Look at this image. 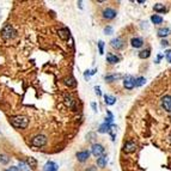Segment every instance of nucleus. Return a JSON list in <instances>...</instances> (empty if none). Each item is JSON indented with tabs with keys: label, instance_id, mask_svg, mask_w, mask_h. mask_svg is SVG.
<instances>
[{
	"label": "nucleus",
	"instance_id": "obj_35",
	"mask_svg": "<svg viewBox=\"0 0 171 171\" xmlns=\"http://www.w3.org/2000/svg\"><path fill=\"white\" fill-rule=\"evenodd\" d=\"M95 91H96V93H97L98 96H100V95H102V92H100V89H99V86H96V87H95Z\"/></svg>",
	"mask_w": 171,
	"mask_h": 171
},
{
	"label": "nucleus",
	"instance_id": "obj_1",
	"mask_svg": "<svg viewBox=\"0 0 171 171\" xmlns=\"http://www.w3.org/2000/svg\"><path fill=\"white\" fill-rule=\"evenodd\" d=\"M10 122H11V125L16 128H19V129H24L28 127L29 125V120L28 117L25 116H21V115H18V116H12V117H10Z\"/></svg>",
	"mask_w": 171,
	"mask_h": 171
},
{
	"label": "nucleus",
	"instance_id": "obj_36",
	"mask_svg": "<svg viewBox=\"0 0 171 171\" xmlns=\"http://www.w3.org/2000/svg\"><path fill=\"white\" fill-rule=\"evenodd\" d=\"M168 44H169V42L166 41V39H163V41H162V46H163V47H166Z\"/></svg>",
	"mask_w": 171,
	"mask_h": 171
},
{
	"label": "nucleus",
	"instance_id": "obj_10",
	"mask_svg": "<svg viewBox=\"0 0 171 171\" xmlns=\"http://www.w3.org/2000/svg\"><path fill=\"white\" fill-rule=\"evenodd\" d=\"M89 158H90V152H89V151H86V150L80 151V152L77 153V159L79 160V162H82V163L86 162Z\"/></svg>",
	"mask_w": 171,
	"mask_h": 171
},
{
	"label": "nucleus",
	"instance_id": "obj_6",
	"mask_svg": "<svg viewBox=\"0 0 171 171\" xmlns=\"http://www.w3.org/2000/svg\"><path fill=\"white\" fill-rule=\"evenodd\" d=\"M116 15H117V12L115 11L114 8H110V7H107L105 10H103V13H102L103 18L104 19H108V21H111V19H114L116 17Z\"/></svg>",
	"mask_w": 171,
	"mask_h": 171
},
{
	"label": "nucleus",
	"instance_id": "obj_8",
	"mask_svg": "<svg viewBox=\"0 0 171 171\" xmlns=\"http://www.w3.org/2000/svg\"><path fill=\"white\" fill-rule=\"evenodd\" d=\"M160 104L164 108V110H166L168 113H171V96L166 95L160 99Z\"/></svg>",
	"mask_w": 171,
	"mask_h": 171
},
{
	"label": "nucleus",
	"instance_id": "obj_19",
	"mask_svg": "<svg viewBox=\"0 0 171 171\" xmlns=\"http://www.w3.org/2000/svg\"><path fill=\"white\" fill-rule=\"evenodd\" d=\"M122 75L121 74H108L104 77V79L107 80L108 83H111V82H115V80H118V79H121Z\"/></svg>",
	"mask_w": 171,
	"mask_h": 171
},
{
	"label": "nucleus",
	"instance_id": "obj_18",
	"mask_svg": "<svg viewBox=\"0 0 171 171\" xmlns=\"http://www.w3.org/2000/svg\"><path fill=\"white\" fill-rule=\"evenodd\" d=\"M65 85H67L68 87H74L77 86V80L73 78V77H68V78H65Z\"/></svg>",
	"mask_w": 171,
	"mask_h": 171
},
{
	"label": "nucleus",
	"instance_id": "obj_20",
	"mask_svg": "<svg viewBox=\"0 0 171 171\" xmlns=\"http://www.w3.org/2000/svg\"><path fill=\"white\" fill-rule=\"evenodd\" d=\"M104 102H105V104H108V105H114L115 102H116V98H115L114 96L105 95V96H104Z\"/></svg>",
	"mask_w": 171,
	"mask_h": 171
},
{
	"label": "nucleus",
	"instance_id": "obj_25",
	"mask_svg": "<svg viewBox=\"0 0 171 171\" xmlns=\"http://www.w3.org/2000/svg\"><path fill=\"white\" fill-rule=\"evenodd\" d=\"M145 83H146L145 77H139V78H136V79H135V87H140V86H143V85H145Z\"/></svg>",
	"mask_w": 171,
	"mask_h": 171
},
{
	"label": "nucleus",
	"instance_id": "obj_5",
	"mask_svg": "<svg viewBox=\"0 0 171 171\" xmlns=\"http://www.w3.org/2000/svg\"><path fill=\"white\" fill-rule=\"evenodd\" d=\"M135 150H136V143L133 141V140H129V141H127L123 145L125 153H133V152H135Z\"/></svg>",
	"mask_w": 171,
	"mask_h": 171
},
{
	"label": "nucleus",
	"instance_id": "obj_37",
	"mask_svg": "<svg viewBox=\"0 0 171 171\" xmlns=\"http://www.w3.org/2000/svg\"><path fill=\"white\" fill-rule=\"evenodd\" d=\"M86 171H96L95 166H90V169H86Z\"/></svg>",
	"mask_w": 171,
	"mask_h": 171
},
{
	"label": "nucleus",
	"instance_id": "obj_11",
	"mask_svg": "<svg viewBox=\"0 0 171 171\" xmlns=\"http://www.w3.org/2000/svg\"><path fill=\"white\" fill-rule=\"evenodd\" d=\"M57 34H59V36L61 37L62 39H68L69 38V36H71V34H69V30L67 29V28H61V29H59L57 30Z\"/></svg>",
	"mask_w": 171,
	"mask_h": 171
},
{
	"label": "nucleus",
	"instance_id": "obj_2",
	"mask_svg": "<svg viewBox=\"0 0 171 171\" xmlns=\"http://www.w3.org/2000/svg\"><path fill=\"white\" fill-rule=\"evenodd\" d=\"M47 144V136L43 134H38L31 139V145L35 147H42Z\"/></svg>",
	"mask_w": 171,
	"mask_h": 171
},
{
	"label": "nucleus",
	"instance_id": "obj_7",
	"mask_svg": "<svg viewBox=\"0 0 171 171\" xmlns=\"http://www.w3.org/2000/svg\"><path fill=\"white\" fill-rule=\"evenodd\" d=\"M123 86H125L127 90H132V89H134V87H135V78L132 77V75H127V77H125Z\"/></svg>",
	"mask_w": 171,
	"mask_h": 171
},
{
	"label": "nucleus",
	"instance_id": "obj_26",
	"mask_svg": "<svg viewBox=\"0 0 171 171\" xmlns=\"http://www.w3.org/2000/svg\"><path fill=\"white\" fill-rule=\"evenodd\" d=\"M110 126H111V125H108V123H105V122H104L103 125H100V126H99L98 132H99V133H108V132H109Z\"/></svg>",
	"mask_w": 171,
	"mask_h": 171
},
{
	"label": "nucleus",
	"instance_id": "obj_31",
	"mask_svg": "<svg viewBox=\"0 0 171 171\" xmlns=\"http://www.w3.org/2000/svg\"><path fill=\"white\" fill-rule=\"evenodd\" d=\"M165 59H166V61L171 64V49H168L165 50Z\"/></svg>",
	"mask_w": 171,
	"mask_h": 171
},
{
	"label": "nucleus",
	"instance_id": "obj_38",
	"mask_svg": "<svg viewBox=\"0 0 171 171\" xmlns=\"http://www.w3.org/2000/svg\"><path fill=\"white\" fill-rule=\"evenodd\" d=\"M91 105H92V108H93V109H95V110H97V107H96V104H95V103H92V104H91Z\"/></svg>",
	"mask_w": 171,
	"mask_h": 171
},
{
	"label": "nucleus",
	"instance_id": "obj_29",
	"mask_svg": "<svg viewBox=\"0 0 171 171\" xmlns=\"http://www.w3.org/2000/svg\"><path fill=\"white\" fill-rule=\"evenodd\" d=\"M98 49H99V54L100 55L104 54V42L103 41H99L98 42Z\"/></svg>",
	"mask_w": 171,
	"mask_h": 171
},
{
	"label": "nucleus",
	"instance_id": "obj_12",
	"mask_svg": "<svg viewBox=\"0 0 171 171\" xmlns=\"http://www.w3.org/2000/svg\"><path fill=\"white\" fill-rule=\"evenodd\" d=\"M59 169V166H57V164L56 163H54V162H47L46 163V165L43 166V171H56Z\"/></svg>",
	"mask_w": 171,
	"mask_h": 171
},
{
	"label": "nucleus",
	"instance_id": "obj_33",
	"mask_svg": "<svg viewBox=\"0 0 171 171\" xmlns=\"http://www.w3.org/2000/svg\"><path fill=\"white\" fill-rule=\"evenodd\" d=\"M95 72H96V69H93V71H86L85 74H84V78L87 80V79L90 78V75H91V74H95Z\"/></svg>",
	"mask_w": 171,
	"mask_h": 171
},
{
	"label": "nucleus",
	"instance_id": "obj_15",
	"mask_svg": "<svg viewBox=\"0 0 171 171\" xmlns=\"http://www.w3.org/2000/svg\"><path fill=\"white\" fill-rule=\"evenodd\" d=\"M64 97H65V100H66V104L69 107V108H72V109H75V100L69 96V95H64Z\"/></svg>",
	"mask_w": 171,
	"mask_h": 171
},
{
	"label": "nucleus",
	"instance_id": "obj_16",
	"mask_svg": "<svg viewBox=\"0 0 171 171\" xmlns=\"http://www.w3.org/2000/svg\"><path fill=\"white\" fill-rule=\"evenodd\" d=\"M107 61L109 64H117L120 61V57L116 56L115 54H111V53H108L107 54Z\"/></svg>",
	"mask_w": 171,
	"mask_h": 171
},
{
	"label": "nucleus",
	"instance_id": "obj_13",
	"mask_svg": "<svg viewBox=\"0 0 171 171\" xmlns=\"http://www.w3.org/2000/svg\"><path fill=\"white\" fill-rule=\"evenodd\" d=\"M130 44H132V47H134V48H140L144 44V39L140 38V37H133L132 39H130Z\"/></svg>",
	"mask_w": 171,
	"mask_h": 171
},
{
	"label": "nucleus",
	"instance_id": "obj_9",
	"mask_svg": "<svg viewBox=\"0 0 171 171\" xmlns=\"http://www.w3.org/2000/svg\"><path fill=\"white\" fill-rule=\"evenodd\" d=\"M110 46H111V48L116 49V50H120V49H122L125 43L122 41V38H120V37H116V38H113L111 41H110Z\"/></svg>",
	"mask_w": 171,
	"mask_h": 171
},
{
	"label": "nucleus",
	"instance_id": "obj_17",
	"mask_svg": "<svg viewBox=\"0 0 171 171\" xmlns=\"http://www.w3.org/2000/svg\"><path fill=\"white\" fill-rule=\"evenodd\" d=\"M107 163H108V157L105 154L102 156V157H99V158H97V165L99 168H105Z\"/></svg>",
	"mask_w": 171,
	"mask_h": 171
},
{
	"label": "nucleus",
	"instance_id": "obj_14",
	"mask_svg": "<svg viewBox=\"0 0 171 171\" xmlns=\"http://www.w3.org/2000/svg\"><path fill=\"white\" fill-rule=\"evenodd\" d=\"M157 34H158L159 37L164 38V37H166V36H169L171 34V29L170 28H160L157 31Z\"/></svg>",
	"mask_w": 171,
	"mask_h": 171
},
{
	"label": "nucleus",
	"instance_id": "obj_32",
	"mask_svg": "<svg viewBox=\"0 0 171 171\" xmlns=\"http://www.w3.org/2000/svg\"><path fill=\"white\" fill-rule=\"evenodd\" d=\"M113 31H114V30H113L111 26H105V28H104V33H105V35H111Z\"/></svg>",
	"mask_w": 171,
	"mask_h": 171
},
{
	"label": "nucleus",
	"instance_id": "obj_28",
	"mask_svg": "<svg viewBox=\"0 0 171 171\" xmlns=\"http://www.w3.org/2000/svg\"><path fill=\"white\" fill-rule=\"evenodd\" d=\"M18 171H30V168L26 165V163H24V162H19V164H18Z\"/></svg>",
	"mask_w": 171,
	"mask_h": 171
},
{
	"label": "nucleus",
	"instance_id": "obj_24",
	"mask_svg": "<svg viewBox=\"0 0 171 171\" xmlns=\"http://www.w3.org/2000/svg\"><path fill=\"white\" fill-rule=\"evenodd\" d=\"M150 55H151V49L150 48L144 49V50H141V52L139 53V57L140 59H147V57H150Z\"/></svg>",
	"mask_w": 171,
	"mask_h": 171
},
{
	"label": "nucleus",
	"instance_id": "obj_4",
	"mask_svg": "<svg viewBox=\"0 0 171 171\" xmlns=\"http://www.w3.org/2000/svg\"><path fill=\"white\" fill-rule=\"evenodd\" d=\"M104 152H105V150L100 144H93L92 147H91V153L97 158L104 156Z\"/></svg>",
	"mask_w": 171,
	"mask_h": 171
},
{
	"label": "nucleus",
	"instance_id": "obj_23",
	"mask_svg": "<svg viewBox=\"0 0 171 171\" xmlns=\"http://www.w3.org/2000/svg\"><path fill=\"white\" fill-rule=\"evenodd\" d=\"M151 22L153 24H162L163 23V17H160L159 15H153L151 17Z\"/></svg>",
	"mask_w": 171,
	"mask_h": 171
},
{
	"label": "nucleus",
	"instance_id": "obj_30",
	"mask_svg": "<svg viewBox=\"0 0 171 171\" xmlns=\"http://www.w3.org/2000/svg\"><path fill=\"white\" fill-rule=\"evenodd\" d=\"M113 120H114V116H113V114L110 113V111H108V118H105V123H108V125H111Z\"/></svg>",
	"mask_w": 171,
	"mask_h": 171
},
{
	"label": "nucleus",
	"instance_id": "obj_34",
	"mask_svg": "<svg viewBox=\"0 0 171 171\" xmlns=\"http://www.w3.org/2000/svg\"><path fill=\"white\" fill-rule=\"evenodd\" d=\"M0 162L4 163V164H6V163H8V158H7L6 156H0Z\"/></svg>",
	"mask_w": 171,
	"mask_h": 171
},
{
	"label": "nucleus",
	"instance_id": "obj_39",
	"mask_svg": "<svg viewBox=\"0 0 171 171\" xmlns=\"http://www.w3.org/2000/svg\"><path fill=\"white\" fill-rule=\"evenodd\" d=\"M6 171H8V170H6Z\"/></svg>",
	"mask_w": 171,
	"mask_h": 171
},
{
	"label": "nucleus",
	"instance_id": "obj_27",
	"mask_svg": "<svg viewBox=\"0 0 171 171\" xmlns=\"http://www.w3.org/2000/svg\"><path fill=\"white\" fill-rule=\"evenodd\" d=\"M116 132H117V127L116 126H114V125H111L110 126V128H109V134H110V136H111V140H115V135H116Z\"/></svg>",
	"mask_w": 171,
	"mask_h": 171
},
{
	"label": "nucleus",
	"instance_id": "obj_3",
	"mask_svg": "<svg viewBox=\"0 0 171 171\" xmlns=\"http://www.w3.org/2000/svg\"><path fill=\"white\" fill-rule=\"evenodd\" d=\"M1 36H3L5 39H11V38H13V37L16 36V31H15V29H13L11 25L7 24V25H5L4 29L1 30Z\"/></svg>",
	"mask_w": 171,
	"mask_h": 171
},
{
	"label": "nucleus",
	"instance_id": "obj_21",
	"mask_svg": "<svg viewBox=\"0 0 171 171\" xmlns=\"http://www.w3.org/2000/svg\"><path fill=\"white\" fill-rule=\"evenodd\" d=\"M153 10L156 12H158V13H164V12H166V7L163 5V4H156L154 6H153Z\"/></svg>",
	"mask_w": 171,
	"mask_h": 171
},
{
	"label": "nucleus",
	"instance_id": "obj_22",
	"mask_svg": "<svg viewBox=\"0 0 171 171\" xmlns=\"http://www.w3.org/2000/svg\"><path fill=\"white\" fill-rule=\"evenodd\" d=\"M26 165H28L29 168H31V169H36V166H37L36 159L33 158V157H29V158L26 159Z\"/></svg>",
	"mask_w": 171,
	"mask_h": 171
}]
</instances>
